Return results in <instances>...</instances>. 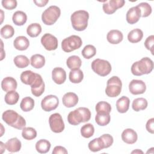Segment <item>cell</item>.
<instances>
[{
    "mask_svg": "<svg viewBox=\"0 0 154 154\" xmlns=\"http://www.w3.org/2000/svg\"><path fill=\"white\" fill-rule=\"evenodd\" d=\"M2 119L8 125L17 129H23L26 126L25 119L11 109L5 111L2 115Z\"/></svg>",
    "mask_w": 154,
    "mask_h": 154,
    "instance_id": "obj_1",
    "label": "cell"
},
{
    "mask_svg": "<svg viewBox=\"0 0 154 154\" xmlns=\"http://www.w3.org/2000/svg\"><path fill=\"white\" fill-rule=\"evenodd\" d=\"M91 112L85 107H79L70 111L67 116L68 122L72 125H78L81 123H84L90 120Z\"/></svg>",
    "mask_w": 154,
    "mask_h": 154,
    "instance_id": "obj_2",
    "label": "cell"
},
{
    "mask_svg": "<svg viewBox=\"0 0 154 154\" xmlns=\"http://www.w3.org/2000/svg\"><path fill=\"white\" fill-rule=\"evenodd\" d=\"M153 68V61L148 58L144 57L140 61L134 63L131 66V70L135 76H141L150 73Z\"/></svg>",
    "mask_w": 154,
    "mask_h": 154,
    "instance_id": "obj_3",
    "label": "cell"
},
{
    "mask_svg": "<svg viewBox=\"0 0 154 154\" xmlns=\"http://www.w3.org/2000/svg\"><path fill=\"white\" fill-rule=\"evenodd\" d=\"M89 14L85 10H78L72 13L70 17L72 27L78 31L85 30L88 25Z\"/></svg>",
    "mask_w": 154,
    "mask_h": 154,
    "instance_id": "obj_4",
    "label": "cell"
},
{
    "mask_svg": "<svg viewBox=\"0 0 154 154\" xmlns=\"http://www.w3.org/2000/svg\"><path fill=\"white\" fill-rule=\"evenodd\" d=\"M122 87V83L120 79L117 76H113L107 81L105 93L110 97H117L121 93Z\"/></svg>",
    "mask_w": 154,
    "mask_h": 154,
    "instance_id": "obj_5",
    "label": "cell"
},
{
    "mask_svg": "<svg viewBox=\"0 0 154 154\" xmlns=\"http://www.w3.org/2000/svg\"><path fill=\"white\" fill-rule=\"evenodd\" d=\"M60 14V8L56 5H51L43 12L42 14V22L46 25H52L57 22Z\"/></svg>",
    "mask_w": 154,
    "mask_h": 154,
    "instance_id": "obj_6",
    "label": "cell"
},
{
    "mask_svg": "<svg viewBox=\"0 0 154 154\" xmlns=\"http://www.w3.org/2000/svg\"><path fill=\"white\" fill-rule=\"evenodd\" d=\"M91 69L96 74L101 76H105L109 74L111 71V65L109 61L97 58L91 63Z\"/></svg>",
    "mask_w": 154,
    "mask_h": 154,
    "instance_id": "obj_7",
    "label": "cell"
},
{
    "mask_svg": "<svg viewBox=\"0 0 154 154\" xmlns=\"http://www.w3.org/2000/svg\"><path fill=\"white\" fill-rule=\"evenodd\" d=\"M82 41L78 35H72L64 38L61 42V48L66 52H70L80 48Z\"/></svg>",
    "mask_w": 154,
    "mask_h": 154,
    "instance_id": "obj_8",
    "label": "cell"
},
{
    "mask_svg": "<svg viewBox=\"0 0 154 154\" xmlns=\"http://www.w3.org/2000/svg\"><path fill=\"white\" fill-rule=\"evenodd\" d=\"M49 123L51 131L55 133L63 132L65 128L63 118L59 113L51 114L49 118Z\"/></svg>",
    "mask_w": 154,
    "mask_h": 154,
    "instance_id": "obj_9",
    "label": "cell"
},
{
    "mask_svg": "<svg viewBox=\"0 0 154 154\" xmlns=\"http://www.w3.org/2000/svg\"><path fill=\"white\" fill-rule=\"evenodd\" d=\"M59 100L55 95H48L45 96L41 102L42 108L45 111H51L55 109L58 106Z\"/></svg>",
    "mask_w": 154,
    "mask_h": 154,
    "instance_id": "obj_10",
    "label": "cell"
},
{
    "mask_svg": "<svg viewBox=\"0 0 154 154\" xmlns=\"http://www.w3.org/2000/svg\"><path fill=\"white\" fill-rule=\"evenodd\" d=\"M124 0H109L105 1L103 4L102 8L105 13L107 14H112L120 8H122L125 5Z\"/></svg>",
    "mask_w": 154,
    "mask_h": 154,
    "instance_id": "obj_11",
    "label": "cell"
},
{
    "mask_svg": "<svg viewBox=\"0 0 154 154\" xmlns=\"http://www.w3.org/2000/svg\"><path fill=\"white\" fill-rule=\"evenodd\" d=\"M41 43L48 51H54L58 48L57 38L49 33H46L42 37Z\"/></svg>",
    "mask_w": 154,
    "mask_h": 154,
    "instance_id": "obj_12",
    "label": "cell"
},
{
    "mask_svg": "<svg viewBox=\"0 0 154 154\" xmlns=\"http://www.w3.org/2000/svg\"><path fill=\"white\" fill-rule=\"evenodd\" d=\"M129 90L132 94H141L146 91V85L142 80L133 79L129 84Z\"/></svg>",
    "mask_w": 154,
    "mask_h": 154,
    "instance_id": "obj_13",
    "label": "cell"
},
{
    "mask_svg": "<svg viewBox=\"0 0 154 154\" xmlns=\"http://www.w3.org/2000/svg\"><path fill=\"white\" fill-rule=\"evenodd\" d=\"M45 82L40 75L37 73V78L34 83L31 85V93L35 97L40 96L45 91Z\"/></svg>",
    "mask_w": 154,
    "mask_h": 154,
    "instance_id": "obj_14",
    "label": "cell"
},
{
    "mask_svg": "<svg viewBox=\"0 0 154 154\" xmlns=\"http://www.w3.org/2000/svg\"><path fill=\"white\" fill-rule=\"evenodd\" d=\"M141 17V10L137 7H131L126 13V19L128 23L134 24L137 23Z\"/></svg>",
    "mask_w": 154,
    "mask_h": 154,
    "instance_id": "obj_15",
    "label": "cell"
},
{
    "mask_svg": "<svg viewBox=\"0 0 154 154\" xmlns=\"http://www.w3.org/2000/svg\"><path fill=\"white\" fill-rule=\"evenodd\" d=\"M52 78L57 84H63L66 79V71L61 67H55L52 71Z\"/></svg>",
    "mask_w": 154,
    "mask_h": 154,
    "instance_id": "obj_16",
    "label": "cell"
},
{
    "mask_svg": "<svg viewBox=\"0 0 154 154\" xmlns=\"http://www.w3.org/2000/svg\"><path fill=\"white\" fill-rule=\"evenodd\" d=\"M138 138V135L137 132L132 129L128 128L125 129L122 134V140L129 144L135 143Z\"/></svg>",
    "mask_w": 154,
    "mask_h": 154,
    "instance_id": "obj_17",
    "label": "cell"
},
{
    "mask_svg": "<svg viewBox=\"0 0 154 154\" xmlns=\"http://www.w3.org/2000/svg\"><path fill=\"white\" fill-rule=\"evenodd\" d=\"M62 102L66 107L72 108L78 103V97L73 92H68L64 94L63 96Z\"/></svg>",
    "mask_w": 154,
    "mask_h": 154,
    "instance_id": "obj_18",
    "label": "cell"
},
{
    "mask_svg": "<svg viewBox=\"0 0 154 154\" xmlns=\"http://www.w3.org/2000/svg\"><path fill=\"white\" fill-rule=\"evenodd\" d=\"M106 38L108 42L111 44L116 45L119 44L123 40V35L119 30L112 29L108 32Z\"/></svg>",
    "mask_w": 154,
    "mask_h": 154,
    "instance_id": "obj_19",
    "label": "cell"
},
{
    "mask_svg": "<svg viewBox=\"0 0 154 154\" xmlns=\"http://www.w3.org/2000/svg\"><path fill=\"white\" fill-rule=\"evenodd\" d=\"M17 81L13 77H5L1 82V88L5 92L15 90L17 88Z\"/></svg>",
    "mask_w": 154,
    "mask_h": 154,
    "instance_id": "obj_20",
    "label": "cell"
},
{
    "mask_svg": "<svg viewBox=\"0 0 154 154\" xmlns=\"http://www.w3.org/2000/svg\"><path fill=\"white\" fill-rule=\"evenodd\" d=\"M13 45L14 48L17 50L25 51L29 47V41L25 36H18L14 39L13 42Z\"/></svg>",
    "mask_w": 154,
    "mask_h": 154,
    "instance_id": "obj_21",
    "label": "cell"
},
{
    "mask_svg": "<svg viewBox=\"0 0 154 154\" xmlns=\"http://www.w3.org/2000/svg\"><path fill=\"white\" fill-rule=\"evenodd\" d=\"M6 149L10 152H19L22 146L20 141L16 137L9 139L5 144Z\"/></svg>",
    "mask_w": 154,
    "mask_h": 154,
    "instance_id": "obj_22",
    "label": "cell"
},
{
    "mask_svg": "<svg viewBox=\"0 0 154 154\" xmlns=\"http://www.w3.org/2000/svg\"><path fill=\"white\" fill-rule=\"evenodd\" d=\"M37 76V73H34L31 70H26L21 73L20 80L23 84L31 86L35 81Z\"/></svg>",
    "mask_w": 154,
    "mask_h": 154,
    "instance_id": "obj_23",
    "label": "cell"
},
{
    "mask_svg": "<svg viewBox=\"0 0 154 154\" xmlns=\"http://www.w3.org/2000/svg\"><path fill=\"white\" fill-rule=\"evenodd\" d=\"M129 99L126 96H122L116 102L117 110L120 113H125L129 109Z\"/></svg>",
    "mask_w": 154,
    "mask_h": 154,
    "instance_id": "obj_24",
    "label": "cell"
},
{
    "mask_svg": "<svg viewBox=\"0 0 154 154\" xmlns=\"http://www.w3.org/2000/svg\"><path fill=\"white\" fill-rule=\"evenodd\" d=\"M143 37V32L139 28H135L131 31L128 34V40L129 42L136 43L141 41Z\"/></svg>",
    "mask_w": 154,
    "mask_h": 154,
    "instance_id": "obj_25",
    "label": "cell"
},
{
    "mask_svg": "<svg viewBox=\"0 0 154 154\" xmlns=\"http://www.w3.org/2000/svg\"><path fill=\"white\" fill-rule=\"evenodd\" d=\"M12 20L16 25L22 26L26 23L27 16L26 13L22 11H16L13 15Z\"/></svg>",
    "mask_w": 154,
    "mask_h": 154,
    "instance_id": "obj_26",
    "label": "cell"
},
{
    "mask_svg": "<svg viewBox=\"0 0 154 154\" xmlns=\"http://www.w3.org/2000/svg\"><path fill=\"white\" fill-rule=\"evenodd\" d=\"M30 63L33 67L35 69H40L45 64V58L40 54H35L31 56Z\"/></svg>",
    "mask_w": 154,
    "mask_h": 154,
    "instance_id": "obj_27",
    "label": "cell"
},
{
    "mask_svg": "<svg viewBox=\"0 0 154 154\" xmlns=\"http://www.w3.org/2000/svg\"><path fill=\"white\" fill-rule=\"evenodd\" d=\"M66 64L70 69L75 70L80 68L82 64V61L78 56L72 55L67 59Z\"/></svg>",
    "mask_w": 154,
    "mask_h": 154,
    "instance_id": "obj_28",
    "label": "cell"
},
{
    "mask_svg": "<svg viewBox=\"0 0 154 154\" xmlns=\"http://www.w3.org/2000/svg\"><path fill=\"white\" fill-rule=\"evenodd\" d=\"M51 146V143L48 140L41 139L36 143L35 149L40 153H46L49 151Z\"/></svg>",
    "mask_w": 154,
    "mask_h": 154,
    "instance_id": "obj_29",
    "label": "cell"
},
{
    "mask_svg": "<svg viewBox=\"0 0 154 154\" xmlns=\"http://www.w3.org/2000/svg\"><path fill=\"white\" fill-rule=\"evenodd\" d=\"M88 149L93 152H98L100 150L105 149V146L102 139L99 138H96L91 141H90L88 143Z\"/></svg>",
    "mask_w": 154,
    "mask_h": 154,
    "instance_id": "obj_30",
    "label": "cell"
},
{
    "mask_svg": "<svg viewBox=\"0 0 154 154\" xmlns=\"http://www.w3.org/2000/svg\"><path fill=\"white\" fill-rule=\"evenodd\" d=\"M147 101L146 99L143 97H139L135 99L132 104V109L135 111H140L141 110H144L147 107Z\"/></svg>",
    "mask_w": 154,
    "mask_h": 154,
    "instance_id": "obj_31",
    "label": "cell"
},
{
    "mask_svg": "<svg viewBox=\"0 0 154 154\" xmlns=\"http://www.w3.org/2000/svg\"><path fill=\"white\" fill-rule=\"evenodd\" d=\"M42 32V26L38 23H33L29 25L26 28L27 34L31 37H37Z\"/></svg>",
    "mask_w": 154,
    "mask_h": 154,
    "instance_id": "obj_32",
    "label": "cell"
},
{
    "mask_svg": "<svg viewBox=\"0 0 154 154\" xmlns=\"http://www.w3.org/2000/svg\"><path fill=\"white\" fill-rule=\"evenodd\" d=\"M69 80L72 83L78 84L81 82L84 78V74L79 69L75 70H71L69 73Z\"/></svg>",
    "mask_w": 154,
    "mask_h": 154,
    "instance_id": "obj_33",
    "label": "cell"
},
{
    "mask_svg": "<svg viewBox=\"0 0 154 154\" xmlns=\"http://www.w3.org/2000/svg\"><path fill=\"white\" fill-rule=\"evenodd\" d=\"M34 106V100L31 97H25L22 99L20 107L24 112H28L31 111Z\"/></svg>",
    "mask_w": 154,
    "mask_h": 154,
    "instance_id": "obj_34",
    "label": "cell"
},
{
    "mask_svg": "<svg viewBox=\"0 0 154 154\" xmlns=\"http://www.w3.org/2000/svg\"><path fill=\"white\" fill-rule=\"evenodd\" d=\"M111 120L109 113H97L95 116L96 123L101 126L107 125Z\"/></svg>",
    "mask_w": 154,
    "mask_h": 154,
    "instance_id": "obj_35",
    "label": "cell"
},
{
    "mask_svg": "<svg viewBox=\"0 0 154 154\" xmlns=\"http://www.w3.org/2000/svg\"><path fill=\"white\" fill-rule=\"evenodd\" d=\"M13 61L16 67L20 69L26 67L30 63L29 59L23 55H19L15 57L13 59Z\"/></svg>",
    "mask_w": 154,
    "mask_h": 154,
    "instance_id": "obj_36",
    "label": "cell"
},
{
    "mask_svg": "<svg viewBox=\"0 0 154 154\" xmlns=\"http://www.w3.org/2000/svg\"><path fill=\"white\" fill-rule=\"evenodd\" d=\"M19 99V94L15 90H12L7 93L5 95V102L10 105H13L17 103Z\"/></svg>",
    "mask_w": 154,
    "mask_h": 154,
    "instance_id": "obj_37",
    "label": "cell"
},
{
    "mask_svg": "<svg viewBox=\"0 0 154 154\" xmlns=\"http://www.w3.org/2000/svg\"><path fill=\"white\" fill-rule=\"evenodd\" d=\"M94 132V128L91 123H87L83 125L81 128V135L86 138L92 137Z\"/></svg>",
    "mask_w": 154,
    "mask_h": 154,
    "instance_id": "obj_38",
    "label": "cell"
},
{
    "mask_svg": "<svg viewBox=\"0 0 154 154\" xmlns=\"http://www.w3.org/2000/svg\"><path fill=\"white\" fill-rule=\"evenodd\" d=\"M22 136L25 140H31L37 137V131L33 128L25 127L22 129Z\"/></svg>",
    "mask_w": 154,
    "mask_h": 154,
    "instance_id": "obj_39",
    "label": "cell"
},
{
    "mask_svg": "<svg viewBox=\"0 0 154 154\" xmlns=\"http://www.w3.org/2000/svg\"><path fill=\"white\" fill-rule=\"evenodd\" d=\"M81 54L84 58L90 59L96 55V49L93 45H87L83 48Z\"/></svg>",
    "mask_w": 154,
    "mask_h": 154,
    "instance_id": "obj_40",
    "label": "cell"
},
{
    "mask_svg": "<svg viewBox=\"0 0 154 154\" xmlns=\"http://www.w3.org/2000/svg\"><path fill=\"white\" fill-rule=\"evenodd\" d=\"M97 113H109L111 111V105L105 101H100L96 105Z\"/></svg>",
    "mask_w": 154,
    "mask_h": 154,
    "instance_id": "obj_41",
    "label": "cell"
},
{
    "mask_svg": "<svg viewBox=\"0 0 154 154\" xmlns=\"http://www.w3.org/2000/svg\"><path fill=\"white\" fill-rule=\"evenodd\" d=\"M14 34V29L10 25H5L1 29V35L4 38H10L13 36Z\"/></svg>",
    "mask_w": 154,
    "mask_h": 154,
    "instance_id": "obj_42",
    "label": "cell"
},
{
    "mask_svg": "<svg viewBox=\"0 0 154 154\" xmlns=\"http://www.w3.org/2000/svg\"><path fill=\"white\" fill-rule=\"evenodd\" d=\"M141 10V16L143 17H148L152 13V7L147 2H141L137 5Z\"/></svg>",
    "mask_w": 154,
    "mask_h": 154,
    "instance_id": "obj_43",
    "label": "cell"
},
{
    "mask_svg": "<svg viewBox=\"0 0 154 154\" xmlns=\"http://www.w3.org/2000/svg\"><path fill=\"white\" fill-rule=\"evenodd\" d=\"M100 138L102 139V141L103 143V144H104V146H105V149L108 148L113 143V141H114L113 137L111 135H109V134H103V135H101L100 137Z\"/></svg>",
    "mask_w": 154,
    "mask_h": 154,
    "instance_id": "obj_44",
    "label": "cell"
},
{
    "mask_svg": "<svg viewBox=\"0 0 154 154\" xmlns=\"http://www.w3.org/2000/svg\"><path fill=\"white\" fill-rule=\"evenodd\" d=\"M2 5L7 10H13L17 7V1L16 0H2Z\"/></svg>",
    "mask_w": 154,
    "mask_h": 154,
    "instance_id": "obj_45",
    "label": "cell"
},
{
    "mask_svg": "<svg viewBox=\"0 0 154 154\" xmlns=\"http://www.w3.org/2000/svg\"><path fill=\"white\" fill-rule=\"evenodd\" d=\"M153 43H154V35H151L149 36L144 42V46L147 50H149L152 54L153 55Z\"/></svg>",
    "mask_w": 154,
    "mask_h": 154,
    "instance_id": "obj_46",
    "label": "cell"
},
{
    "mask_svg": "<svg viewBox=\"0 0 154 154\" xmlns=\"http://www.w3.org/2000/svg\"><path fill=\"white\" fill-rule=\"evenodd\" d=\"M146 128L147 131L149 132L151 134L154 133V119L153 118H151L150 119L147 120L146 123Z\"/></svg>",
    "mask_w": 154,
    "mask_h": 154,
    "instance_id": "obj_47",
    "label": "cell"
},
{
    "mask_svg": "<svg viewBox=\"0 0 154 154\" xmlns=\"http://www.w3.org/2000/svg\"><path fill=\"white\" fill-rule=\"evenodd\" d=\"M52 153V154H67L68 152L65 147L61 146H57L54 148Z\"/></svg>",
    "mask_w": 154,
    "mask_h": 154,
    "instance_id": "obj_48",
    "label": "cell"
},
{
    "mask_svg": "<svg viewBox=\"0 0 154 154\" xmlns=\"http://www.w3.org/2000/svg\"><path fill=\"white\" fill-rule=\"evenodd\" d=\"M34 3L38 7H42L45 6L49 2V0H38V1H34Z\"/></svg>",
    "mask_w": 154,
    "mask_h": 154,
    "instance_id": "obj_49",
    "label": "cell"
},
{
    "mask_svg": "<svg viewBox=\"0 0 154 154\" xmlns=\"http://www.w3.org/2000/svg\"><path fill=\"white\" fill-rule=\"evenodd\" d=\"M143 153V152L141 150H138V149H137V150H134V151L132 152V153Z\"/></svg>",
    "mask_w": 154,
    "mask_h": 154,
    "instance_id": "obj_50",
    "label": "cell"
}]
</instances>
